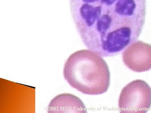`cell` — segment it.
<instances>
[{"label":"cell","mask_w":151,"mask_h":113,"mask_svg":"<svg viewBox=\"0 0 151 113\" xmlns=\"http://www.w3.org/2000/svg\"><path fill=\"white\" fill-rule=\"evenodd\" d=\"M70 6L83 43L104 57L137 40L145 25L146 0H70Z\"/></svg>","instance_id":"cell-1"},{"label":"cell","mask_w":151,"mask_h":113,"mask_svg":"<svg viewBox=\"0 0 151 113\" xmlns=\"http://www.w3.org/2000/svg\"><path fill=\"white\" fill-rule=\"evenodd\" d=\"M151 106V88L145 81L135 80L122 89L119 101L121 113H146Z\"/></svg>","instance_id":"cell-3"},{"label":"cell","mask_w":151,"mask_h":113,"mask_svg":"<svg viewBox=\"0 0 151 113\" xmlns=\"http://www.w3.org/2000/svg\"><path fill=\"white\" fill-rule=\"evenodd\" d=\"M48 113H86L87 109L79 98L72 94H60L51 100Z\"/></svg>","instance_id":"cell-5"},{"label":"cell","mask_w":151,"mask_h":113,"mask_svg":"<svg viewBox=\"0 0 151 113\" xmlns=\"http://www.w3.org/2000/svg\"><path fill=\"white\" fill-rule=\"evenodd\" d=\"M122 59L130 70L138 73L151 69V45L141 41H136L123 51Z\"/></svg>","instance_id":"cell-4"},{"label":"cell","mask_w":151,"mask_h":113,"mask_svg":"<svg viewBox=\"0 0 151 113\" xmlns=\"http://www.w3.org/2000/svg\"><path fill=\"white\" fill-rule=\"evenodd\" d=\"M65 80L72 88L88 95H100L108 91L110 72L102 56L91 50L76 51L65 61Z\"/></svg>","instance_id":"cell-2"}]
</instances>
